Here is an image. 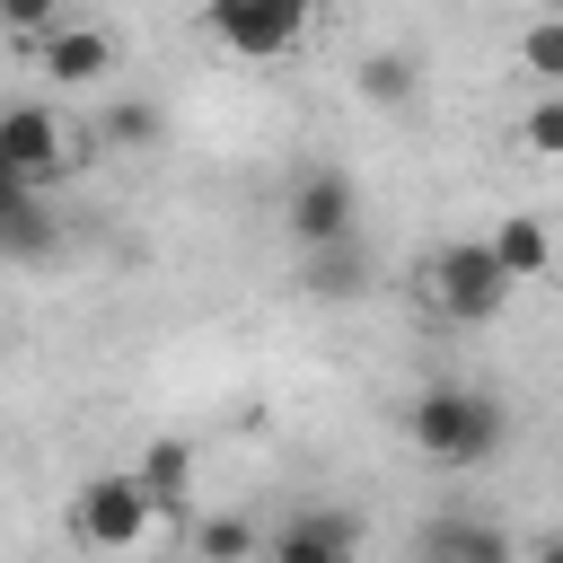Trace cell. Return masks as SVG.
Masks as SVG:
<instances>
[{
  "instance_id": "obj_1",
  "label": "cell",
  "mask_w": 563,
  "mask_h": 563,
  "mask_svg": "<svg viewBox=\"0 0 563 563\" xmlns=\"http://www.w3.org/2000/svg\"><path fill=\"white\" fill-rule=\"evenodd\" d=\"M501 405L484 396V387H422L413 405H405V440L431 457V466H484L493 449H501Z\"/></svg>"
},
{
  "instance_id": "obj_2",
  "label": "cell",
  "mask_w": 563,
  "mask_h": 563,
  "mask_svg": "<svg viewBox=\"0 0 563 563\" xmlns=\"http://www.w3.org/2000/svg\"><path fill=\"white\" fill-rule=\"evenodd\" d=\"M422 290H431V308H440L449 325H493L501 299H510V273L493 264L484 238H449V246L422 264Z\"/></svg>"
},
{
  "instance_id": "obj_3",
  "label": "cell",
  "mask_w": 563,
  "mask_h": 563,
  "mask_svg": "<svg viewBox=\"0 0 563 563\" xmlns=\"http://www.w3.org/2000/svg\"><path fill=\"white\" fill-rule=\"evenodd\" d=\"M150 493H141V475H88L79 493H70V537L88 545V554H132L141 537H150Z\"/></svg>"
},
{
  "instance_id": "obj_4",
  "label": "cell",
  "mask_w": 563,
  "mask_h": 563,
  "mask_svg": "<svg viewBox=\"0 0 563 563\" xmlns=\"http://www.w3.org/2000/svg\"><path fill=\"white\" fill-rule=\"evenodd\" d=\"M352 211H361V194H352L343 167H308V176L282 194V229L299 238V255H317V246H352Z\"/></svg>"
},
{
  "instance_id": "obj_5",
  "label": "cell",
  "mask_w": 563,
  "mask_h": 563,
  "mask_svg": "<svg viewBox=\"0 0 563 563\" xmlns=\"http://www.w3.org/2000/svg\"><path fill=\"white\" fill-rule=\"evenodd\" d=\"M202 35L229 44V53H246V62H282V53L308 35V9H299V0H220V9L202 18Z\"/></svg>"
},
{
  "instance_id": "obj_6",
  "label": "cell",
  "mask_w": 563,
  "mask_h": 563,
  "mask_svg": "<svg viewBox=\"0 0 563 563\" xmlns=\"http://www.w3.org/2000/svg\"><path fill=\"white\" fill-rule=\"evenodd\" d=\"M0 158L44 194V185L70 167V132H62V114L35 106V97H26V106H0Z\"/></svg>"
},
{
  "instance_id": "obj_7",
  "label": "cell",
  "mask_w": 563,
  "mask_h": 563,
  "mask_svg": "<svg viewBox=\"0 0 563 563\" xmlns=\"http://www.w3.org/2000/svg\"><path fill=\"white\" fill-rule=\"evenodd\" d=\"M264 563H361V519L317 501V510H290L273 537H264Z\"/></svg>"
},
{
  "instance_id": "obj_8",
  "label": "cell",
  "mask_w": 563,
  "mask_h": 563,
  "mask_svg": "<svg viewBox=\"0 0 563 563\" xmlns=\"http://www.w3.org/2000/svg\"><path fill=\"white\" fill-rule=\"evenodd\" d=\"M53 246H62V220H53L44 194L0 158V255H9V264H44Z\"/></svg>"
},
{
  "instance_id": "obj_9",
  "label": "cell",
  "mask_w": 563,
  "mask_h": 563,
  "mask_svg": "<svg viewBox=\"0 0 563 563\" xmlns=\"http://www.w3.org/2000/svg\"><path fill=\"white\" fill-rule=\"evenodd\" d=\"M44 70L70 79V88H79V79H106V70H114V35L88 26V18H62V26L44 35Z\"/></svg>"
},
{
  "instance_id": "obj_10",
  "label": "cell",
  "mask_w": 563,
  "mask_h": 563,
  "mask_svg": "<svg viewBox=\"0 0 563 563\" xmlns=\"http://www.w3.org/2000/svg\"><path fill=\"white\" fill-rule=\"evenodd\" d=\"M422 563H519V545L493 528V519H440L422 537Z\"/></svg>"
},
{
  "instance_id": "obj_11",
  "label": "cell",
  "mask_w": 563,
  "mask_h": 563,
  "mask_svg": "<svg viewBox=\"0 0 563 563\" xmlns=\"http://www.w3.org/2000/svg\"><path fill=\"white\" fill-rule=\"evenodd\" d=\"M132 475H141V493H150V510H167V519H176V510L194 501V449H185V440H150Z\"/></svg>"
},
{
  "instance_id": "obj_12",
  "label": "cell",
  "mask_w": 563,
  "mask_h": 563,
  "mask_svg": "<svg viewBox=\"0 0 563 563\" xmlns=\"http://www.w3.org/2000/svg\"><path fill=\"white\" fill-rule=\"evenodd\" d=\"M299 290H308V299H361V290H369V255H361V238H352V246H317V255H299Z\"/></svg>"
},
{
  "instance_id": "obj_13",
  "label": "cell",
  "mask_w": 563,
  "mask_h": 563,
  "mask_svg": "<svg viewBox=\"0 0 563 563\" xmlns=\"http://www.w3.org/2000/svg\"><path fill=\"white\" fill-rule=\"evenodd\" d=\"M484 246H493V264H501L510 282H537V273L554 264V246H545V229H537L528 211H510V220H501V229H493Z\"/></svg>"
},
{
  "instance_id": "obj_14",
  "label": "cell",
  "mask_w": 563,
  "mask_h": 563,
  "mask_svg": "<svg viewBox=\"0 0 563 563\" xmlns=\"http://www.w3.org/2000/svg\"><path fill=\"white\" fill-rule=\"evenodd\" d=\"M361 97L369 106H413V62L405 53H369L361 62Z\"/></svg>"
},
{
  "instance_id": "obj_15",
  "label": "cell",
  "mask_w": 563,
  "mask_h": 563,
  "mask_svg": "<svg viewBox=\"0 0 563 563\" xmlns=\"http://www.w3.org/2000/svg\"><path fill=\"white\" fill-rule=\"evenodd\" d=\"M194 554H202V563H246V554H255V528H246V519H202V528H194Z\"/></svg>"
},
{
  "instance_id": "obj_16",
  "label": "cell",
  "mask_w": 563,
  "mask_h": 563,
  "mask_svg": "<svg viewBox=\"0 0 563 563\" xmlns=\"http://www.w3.org/2000/svg\"><path fill=\"white\" fill-rule=\"evenodd\" d=\"M519 62H528L537 79H554V88H563V18H537V26L519 35Z\"/></svg>"
},
{
  "instance_id": "obj_17",
  "label": "cell",
  "mask_w": 563,
  "mask_h": 563,
  "mask_svg": "<svg viewBox=\"0 0 563 563\" xmlns=\"http://www.w3.org/2000/svg\"><path fill=\"white\" fill-rule=\"evenodd\" d=\"M106 141L150 150V141H158V106H141V97H132V106H114V114H106Z\"/></svg>"
},
{
  "instance_id": "obj_18",
  "label": "cell",
  "mask_w": 563,
  "mask_h": 563,
  "mask_svg": "<svg viewBox=\"0 0 563 563\" xmlns=\"http://www.w3.org/2000/svg\"><path fill=\"white\" fill-rule=\"evenodd\" d=\"M519 132H528V150H537V158H563V97L528 106V123H519Z\"/></svg>"
},
{
  "instance_id": "obj_19",
  "label": "cell",
  "mask_w": 563,
  "mask_h": 563,
  "mask_svg": "<svg viewBox=\"0 0 563 563\" xmlns=\"http://www.w3.org/2000/svg\"><path fill=\"white\" fill-rule=\"evenodd\" d=\"M528 563H563V537H545V545H537V554H528Z\"/></svg>"
},
{
  "instance_id": "obj_20",
  "label": "cell",
  "mask_w": 563,
  "mask_h": 563,
  "mask_svg": "<svg viewBox=\"0 0 563 563\" xmlns=\"http://www.w3.org/2000/svg\"><path fill=\"white\" fill-rule=\"evenodd\" d=\"M0 343H9V325H0Z\"/></svg>"
}]
</instances>
